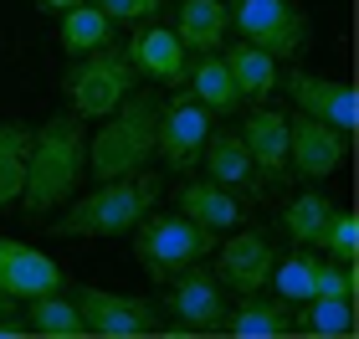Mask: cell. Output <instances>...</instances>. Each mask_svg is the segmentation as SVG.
<instances>
[{
    "label": "cell",
    "mask_w": 359,
    "mask_h": 339,
    "mask_svg": "<svg viewBox=\"0 0 359 339\" xmlns=\"http://www.w3.org/2000/svg\"><path fill=\"white\" fill-rule=\"evenodd\" d=\"M226 31H231V11L226 0H185L175 15V36L185 52H221L226 46Z\"/></svg>",
    "instance_id": "cell-17"
},
{
    "label": "cell",
    "mask_w": 359,
    "mask_h": 339,
    "mask_svg": "<svg viewBox=\"0 0 359 339\" xmlns=\"http://www.w3.org/2000/svg\"><path fill=\"white\" fill-rule=\"evenodd\" d=\"M216 247V232L195 226L190 216H144L134 226V257L149 272V283H170L175 272H185L195 262H205Z\"/></svg>",
    "instance_id": "cell-5"
},
{
    "label": "cell",
    "mask_w": 359,
    "mask_h": 339,
    "mask_svg": "<svg viewBox=\"0 0 359 339\" xmlns=\"http://www.w3.org/2000/svg\"><path fill=\"white\" fill-rule=\"evenodd\" d=\"M31 329L26 324H11V319H0V339H26Z\"/></svg>",
    "instance_id": "cell-30"
},
{
    "label": "cell",
    "mask_w": 359,
    "mask_h": 339,
    "mask_svg": "<svg viewBox=\"0 0 359 339\" xmlns=\"http://www.w3.org/2000/svg\"><path fill=\"white\" fill-rule=\"evenodd\" d=\"M26 329H31V334H46V339H83V334H88L77 303L62 293V288H57V293H36V298H31Z\"/></svg>",
    "instance_id": "cell-24"
},
{
    "label": "cell",
    "mask_w": 359,
    "mask_h": 339,
    "mask_svg": "<svg viewBox=\"0 0 359 339\" xmlns=\"http://www.w3.org/2000/svg\"><path fill=\"white\" fill-rule=\"evenodd\" d=\"M26 154H31V128L0 119V211H11L21 201L26 185Z\"/></svg>",
    "instance_id": "cell-23"
},
{
    "label": "cell",
    "mask_w": 359,
    "mask_h": 339,
    "mask_svg": "<svg viewBox=\"0 0 359 339\" xmlns=\"http://www.w3.org/2000/svg\"><path fill=\"white\" fill-rule=\"evenodd\" d=\"M241 144L252 149L262 175H287V113L257 108L252 119L241 124Z\"/></svg>",
    "instance_id": "cell-18"
},
{
    "label": "cell",
    "mask_w": 359,
    "mask_h": 339,
    "mask_svg": "<svg viewBox=\"0 0 359 339\" xmlns=\"http://www.w3.org/2000/svg\"><path fill=\"white\" fill-rule=\"evenodd\" d=\"M6 314H11V298H6V293H0V319H6Z\"/></svg>",
    "instance_id": "cell-32"
},
{
    "label": "cell",
    "mask_w": 359,
    "mask_h": 339,
    "mask_svg": "<svg viewBox=\"0 0 359 339\" xmlns=\"http://www.w3.org/2000/svg\"><path fill=\"white\" fill-rule=\"evenodd\" d=\"M210 134V108L195 103L190 93H175V98L159 108V128H154V149L165 154L170 170H190L201 159V144Z\"/></svg>",
    "instance_id": "cell-10"
},
{
    "label": "cell",
    "mask_w": 359,
    "mask_h": 339,
    "mask_svg": "<svg viewBox=\"0 0 359 339\" xmlns=\"http://www.w3.org/2000/svg\"><path fill=\"white\" fill-rule=\"evenodd\" d=\"M318 247L334 257V262H354L359 257V221L354 211H334L329 226H323V237H318Z\"/></svg>",
    "instance_id": "cell-28"
},
{
    "label": "cell",
    "mask_w": 359,
    "mask_h": 339,
    "mask_svg": "<svg viewBox=\"0 0 359 339\" xmlns=\"http://www.w3.org/2000/svg\"><path fill=\"white\" fill-rule=\"evenodd\" d=\"M283 83H287V93H292V103H298L303 113H313V119L334 124V128H344V134L359 124V119H354V88H349V83H339V77L287 72Z\"/></svg>",
    "instance_id": "cell-14"
},
{
    "label": "cell",
    "mask_w": 359,
    "mask_h": 339,
    "mask_svg": "<svg viewBox=\"0 0 359 339\" xmlns=\"http://www.w3.org/2000/svg\"><path fill=\"white\" fill-rule=\"evenodd\" d=\"M267 288H272L283 303H308V298L318 293V257L292 252V257H283V262H272Z\"/></svg>",
    "instance_id": "cell-27"
},
{
    "label": "cell",
    "mask_w": 359,
    "mask_h": 339,
    "mask_svg": "<svg viewBox=\"0 0 359 339\" xmlns=\"http://www.w3.org/2000/svg\"><path fill=\"white\" fill-rule=\"evenodd\" d=\"M134 62L118 41L97 46V52H83L72 57V67L62 72V93H67L72 113H83V119H108L113 108H118L128 93H134Z\"/></svg>",
    "instance_id": "cell-4"
},
{
    "label": "cell",
    "mask_w": 359,
    "mask_h": 339,
    "mask_svg": "<svg viewBox=\"0 0 359 339\" xmlns=\"http://www.w3.org/2000/svg\"><path fill=\"white\" fill-rule=\"evenodd\" d=\"M77 314H83L88 334H103V339H139V334H159V309L149 298H123V293H108V288H88L77 283Z\"/></svg>",
    "instance_id": "cell-7"
},
{
    "label": "cell",
    "mask_w": 359,
    "mask_h": 339,
    "mask_svg": "<svg viewBox=\"0 0 359 339\" xmlns=\"http://www.w3.org/2000/svg\"><path fill=\"white\" fill-rule=\"evenodd\" d=\"M195 165H205V175L210 180H221V185H231V190H262V180L267 175L257 170V159H252V149L241 144V134H205V144H201V159Z\"/></svg>",
    "instance_id": "cell-16"
},
{
    "label": "cell",
    "mask_w": 359,
    "mask_h": 339,
    "mask_svg": "<svg viewBox=\"0 0 359 339\" xmlns=\"http://www.w3.org/2000/svg\"><path fill=\"white\" fill-rule=\"evenodd\" d=\"M67 288V272H62L46 252L26 247L15 237H0V293L6 298H36V293H57Z\"/></svg>",
    "instance_id": "cell-11"
},
{
    "label": "cell",
    "mask_w": 359,
    "mask_h": 339,
    "mask_svg": "<svg viewBox=\"0 0 359 339\" xmlns=\"http://www.w3.org/2000/svg\"><path fill=\"white\" fill-rule=\"evenodd\" d=\"M349 159L344 128L313 119V113H287V170L303 180H329V175Z\"/></svg>",
    "instance_id": "cell-8"
},
{
    "label": "cell",
    "mask_w": 359,
    "mask_h": 339,
    "mask_svg": "<svg viewBox=\"0 0 359 339\" xmlns=\"http://www.w3.org/2000/svg\"><path fill=\"white\" fill-rule=\"evenodd\" d=\"M298 329L313 334V339H344V334H354V298H329V293L308 298L303 314H298Z\"/></svg>",
    "instance_id": "cell-26"
},
{
    "label": "cell",
    "mask_w": 359,
    "mask_h": 339,
    "mask_svg": "<svg viewBox=\"0 0 359 339\" xmlns=\"http://www.w3.org/2000/svg\"><path fill=\"white\" fill-rule=\"evenodd\" d=\"M221 329H226V334H236V339H283L292 324H287V303H283V298L241 293L236 309H226Z\"/></svg>",
    "instance_id": "cell-19"
},
{
    "label": "cell",
    "mask_w": 359,
    "mask_h": 339,
    "mask_svg": "<svg viewBox=\"0 0 359 339\" xmlns=\"http://www.w3.org/2000/svg\"><path fill=\"white\" fill-rule=\"evenodd\" d=\"M46 11H67V6H83V0H41Z\"/></svg>",
    "instance_id": "cell-31"
},
{
    "label": "cell",
    "mask_w": 359,
    "mask_h": 339,
    "mask_svg": "<svg viewBox=\"0 0 359 339\" xmlns=\"http://www.w3.org/2000/svg\"><path fill=\"white\" fill-rule=\"evenodd\" d=\"M231 31H241V41L262 46L267 57H303L308 46V15L298 0H231Z\"/></svg>",
    "instance_id": "cell-6"
},
{
    "label": "cell",
    "mask_w": 359,
    "mask_h": 339,
    "mask_svg": "<svg viewBox=\"0 0 359 339\" xmlns=\"http://www.w3.org/2000/svg\"><path fill=\"white\" fill-rule=\"evenodd\" d=\"M62 52L67 57H83V52H97V46H108L118 31H113V21L103 11L93 6V0H83V6H67L62 11Z\"/></svg>",
    "instance_id": "cell-22"
},
{
    "label": "cell",
    "mask_w": 359,
    "mask_h": 339,
    "mask_svg": "<svg viewBox=\"0 0 359 339\" xmlns=\"http://www.w3.org/2000/svg\"><path fill=\"white\" fill-rule=\"evenodd\" d=\"M154 128H159V98L154 93H128L108 113V124L88 139V175L118 180V175L144 170L154 159Z\"/></svg>",
    "instance_id": "cell-2"
},
{
    "label": "cell",
    "mask_w": 359,
    "mask_h": 339,
    "mask_svg": "<svg viewBox=\"0 0 359 339\" xmlns=\"http://www.w3.org/2000/svg\"><path fill=\"white\" fill-rule=\"evenodd\" d=\"M93 6L103 11L108 21H149V15H159L165 0H93Z\"/></svg>",
    "instance_id": "cell-29"
},
{
    "label": "cell",
    "mask_w": 359,
    "mask_h": 339,
    "mask_svg": "<svg viewBox=\"0 0 359 339\" xmlns=\"http://www.w3.org/2000/svg\"><path fill=\"white\" fill-rule=\"evenodd\" d=\"M88 175V124L83 113H52L41 128H31V154H26V185H21V216L41 221L52 206L72 201Z\"/></svg>",
    "instance_id": "cell-1"
},
{
    "label": "cell",
    "mask_w": 359,
    "mask_h": 339,
    "mask_svg": "<svg viewBox=\"0 0 359 339\" xmlns=\"http://www.w3.org/2000/svg\"><path fill=\"white\" fill-rule=\"evenodd\" d=\"M185 88H190V98L205 103L210 113H236L241 108V93L231 83V72H226L221 52H201V57H195L185 67Z\"/></svg>",
    "instance_id": "cell-21"
},
{
    "label": "cell",
    "mask_w": 359,
    "mask_h": 339,
    "mask_svg": "<svg viewBox=\"0 0 359 339\" xmlns=\"http://www.w3.org/2000/svg\"><path fill=\"white\" fill-rule=\"evenodd\" d=\"M175 288L165 293V309L180 319V329L175 334H210V329H221V319H226V288L216 272H205L201 262L185 267V272H175L170 278Z\"/></svg>",
    "instance_id": "cell-9"
},
{
    "label": "cell",
    "mask_w": 359,
    "mask_h": 339,
    "mask_svg": "<svg viewBox=\"0 0 359 339\" xmlns=\"http://www.w3.org/2000/svg\"><path fill=\"white\" fill-rule=\"evenodd\" d=\"M154 201H159V175H149V170L97 180L93 196L72 201V211L57 221V232L62 237H123L154 211Z\"/></svg>",
    "instance_id": "cell-3"
},
{
    "label": "cell",
    "mask_w": 359,
    "mask_h": 339,
    "mask_svg": "<svg viewBox=\"0 0 359 339\" xmlns=\"http://www.w3.org/2000/svg\"><path fill=\"white\" fill-rule=\"evenodd\" d=\"M329 216H334V201L318 196V190H303V196H292V201L283 206V216H277V221H283L287 241H298V247H318Z\"/></svg>",
    "instance_id": "cell-25"
},
{
    "label": "cell",
    "mask_w": 359,
    "mask_h": 339,
    "mask_svg": "<svg viewBox=\"0 0 359 339\" xmlns=\"http://www.w3.org/2000/svg\"><path fill=\"white\" fill-rule=\"evenodd\" d=\"M123 52H128V62H134V72L154 77V83H165V88H185L190 52L180 46V36L170 26H139Z\"/></svg>",
    "instance_id": "cell-13"
},
{
    "label": "cell",
    "mask_w": 359,
    "mask_h": 339,
    "mask_svg": "<svg viewBox=\"0 0 359 339\" xmlns=\"http://www.w3.org/2000/svg\"><path fill=\"white\" fill-rule=\"evenodd\" d=\"M272 262H277V252L262 232H236L216 252V278L231 293H262L267 278H272Z\"/></svg>",
    "instance_id": "cell-12"
},
{
    "label": "cell",
    "mask_w": 359,
    "mask_h": 339,
    "mask_svg": "<svg viewBox=\"0 0 359 339\" xmlns=\"http://www.w3.org/2000/svg\"><path fill=\"white\" fill-rule=\"evenodd\" d=\"M241 201L231 185H221V180H185L175 190V211L180 216H190L195 226H205V232H231V226H241Z\"/></svg>",
    "instance_id": "cell-15"
},
{
    "label": "cell",
    "mask_w": 359,
    "mask_h": 339,
    "mask_svg": "<svg viewBox=\"0 0 359 339\" xmlns=\"http://www.w3.org/2000/svg\"><path fill=\"white\" fill-rule=\"evenodd\" d=\"M221 62H226V72H231V83H236V93H241V103H262L267 93L277 88V57H267L262 46H252V41L226 46Z\"/></svg>",
    "instance_id": "cell-20"
}]
</instances>
